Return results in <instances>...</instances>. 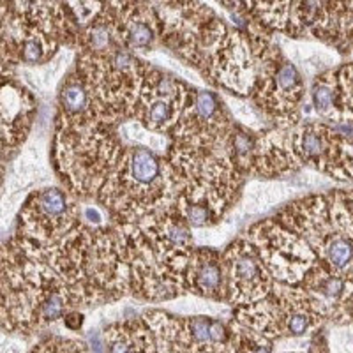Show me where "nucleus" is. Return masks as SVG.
I'll list each match as a JSON object with an SVG mask.
<instances>
[{
    "mask_svg": "<svg viewBox=\"0 0 353 353\" xmlns=\"http://www.w3.org/2000/svg\"><path fill=\"white\" fill-rule=\"evenodd\" d=\"M323 318H332L343 302L353 293V270L339 272L316 260L299 283Z\"/></svg>",
    "mask_w": 353,
    "mask_h": 353,
    "instance_id": "nucleus-9",
    "label": "nucleus"
},
{
    "mask_svg": "<svg viewBox=\"0 0 353 353\" xmlns=\"http://www.w3.org/2000/svg\"><path fill=\"white\" fill-rule=\"evenodd\" d=\"M305 122L288 137L293 159L311 165L337 181L353 179V121Z\"/></svg>",
    "mask_w": 353,
    "mask_h": 353,
    "instance_id": "nucleus-4",
    "label": "nucleus"
},
{
    "mask_svg": "<svg viewBox=\"0 0 353 353\" xmlns=\"http://www.w3.org/2000/svg\"><path fill=\"white\" fill-rule=\"evenodd\" d=\"M337 325H353V293L337 309L334 316L330 318Z\"/></svg>",
    "mask_w": 353,
    "mask_h": 353,
    "instance_id": "nucleus-19",
    "label": "nucleus"
},
{
    "mask_svg": "<svg viewBox=\"0 0 353 353\" xmlns=\"http://www.w3.org/2000/svg\"><path fill=\"white\" fill-rule=\"evenodd\" d=\"M83 323H85V316L83 313L78 311V309H71V311H68V313L64 314V327L68 330H71V332H78V330H81Z\"/></svg>",
    "mask_w": 353,
    "mask_h": 353,
    "instance_id": "nucleus-20",
    "label": "nucleus"
},
{
    "mask_svg": "<svg viewBox=\"0 0 353 353\" xmlns=\"http://www.w3.org/2000/svg\"><path fill=\"white\" fill-rule=\"evenodd\" d=\"M185 290L198 297L226 302L223 258L212 248H194L185 269Z\"/></svg>",
    "mask_w": 353,
    "mask_h": 353,
    "instance_id": "nucleus-11",
    "label": "nucleus"
},
{
    "mask_svg": "<svg viewBox=\"0 0 353 353\" xmlns=\"http://www.w3.org/2000/svg\"><path fill=\"white\" fill-rule=\"evenodd\" d=\"M286 196V185L281 182H253L245 189V210L261 212Z\"/></svg>",
    "mask_w": 353,
    "mask_h": 353,
    "instance_id": "nucleus-14",
    "label": "nucleus"
},
{
    "mask_svg": "<svg viewBox=\"0 0 353 353\" xmlns=\"http://www.w3.org/2000/svg\"><path fill=\"white\" fill-rule=\"evenodd\" d=\"M286 353H304V352H286ZM307 353H320V352H318V346H314V348L309 350ZM323 353H325V352H323Z\"/></svg>",
    "mask_w": 353,
    "mask_h": 353,
    "instance_id": "nucleus-22",
    "label": "nucleus"
},
{
    "mask_svg": "<svg viewBox=\"0 0 353 353\" xmlns=\"http://www.w3.org/2000/svg\"><path fill=\"white\" fill-rule=\"evenodd\" d=\"M314 112L318 115L325 117L327 121L336 122L348 121L343 113L341 97H339V87H337V77L329 72L325 77H320L311 90Z\"/></svg>",
    "mask_w": 353,
    "mask_h": 353,
    "instance_id": "nucleus-13",
    "label": "nucleus"
},
{
    "mask_svg": "<svg viewBox=\"0 0 353 353\" xmlns=\"http://www.w3.org/2000/svg\"><path fill=\"white\" fill-rule=\"evenodd\" d=\"M325 318L299 286L274 281L267 297L253 304L241 305L235 313V323L251 329L272 341L285 337H302L316 332Z\"/></svg>",
    "mask_w": 353,
    "mask_h": 353,
    "instance_id": "nucleus-2",
    "label": "nucleus"
},
{
    "mask_svg": "<svg viewBox=\"0 0 353 353\" xmlns=\"http://www.w3.org/2000/svg\"><path fill=\"white\" fill-rule=\"evenodd\" d=\"M232 125L223 101L210 90L200 88L193 90L170 134L175 138L176 145L221 152L226 149Z\"/></svg>",
    "mask_w": 353,
    "mask_h": 353,
    "instance_id": "nucleus-6",
    "label": "nucleus"
},
{
    "mask_svg": "<svg viewBox=\"0 0 353 353\" xmlns=\"http://www.w3.org/2000/svg\"><path fill=\"white\" fill-rule=\"evenodd\" d=\"M193 90L181 80L147 65L134 108V121L157 134L172 132Z\"/></svg>",
    "mask_w": 353,
    "mask_h": 353,
    "instance_id": "nucleus-7",
    "label": "nucleus"
},
{
    "mask_svg": "<svg viewBox=\"0 0 353 353\" xmlns=\"http://www.w3.org/2000/svg\"><path fill=\"white\" fill-rule=\"evenodd\" d=\"M221 258L225 270L226 302L241 307L269 295L274 279L265 267L258 249L248 239L233 242Z\"/></svg>",
    "mask_w": 353,
    "mask_h": 353,
    "instance_id": "nucleus-8",
    "label": "nucleus"
},
{
    "mask_svg": "<svg viewBox=\"0 0 353 353\" xmlns=\"http://www.w3.org/2000/svg\"><path fill=\"white\" fill-rule=\"evenodd\" d=\"M80 217L85 225L94 226V228H99V226L105 225V214L96 205H81Z\"/></svg>",
    "mask_w": 353,
    "mask_h": 353,
    "instance_id": "nucleus-18",
    "label": "nucleus"
},
{
    "mask_svg": "<svg viewBox=\"0 0 353 353\" xmlns=\"http://www.w3.org/2000/svg\"><path fill=\"white\" fill-rule=\"evenodd\" d=\"M258 59L260 71L251 88L254 103L272 117L279 129L293 128L299 122V106L305 92L301 71L272 46H267Z\"/></svg>",
    "mask_w": 353,
    "mask_h": 353,
    "instance_id": "nucleus-3",
    "label": "nucleus"
},
{
    "mask_svg": "<svg viewBox=\"0 0 353 353\" xmlns=\"http://www.w3.org/2000/svg\"><path fill=\"white\" fill-rule=\"evenodd\" d=\"M232 329V345L235 353H276L274 341L251 329L239 325L235 321L230 323Z\"/></svg>",
    "mask_w": 353,
    "mask_h": 353,
    "instance_id": "nucleus-15",
    "label": "nucleus"
},
{
    "mask_svg": "<svg viewBox=\"0 0 353 353\" xmlns=\"http://www.w3.org/2000/svg\"><path fill=\"white\" fill-rule=\"evenodd\" d=\"M245 239L258 249L272 279L283 285H299L318 260L301 235L274 219L251 226Z\"/></svg>",
    "mask_w": 353,
    "mask_h": 353,
    "instance_id": "nucleus-5",
    "label": "nucleus"
},
{
    "mask_svg": "<svg viewBox=\"0 0 353 353\" xmlns=\"http://www.w3.org/2000/svg\"><path fill=\"white\" fill-rule=\"evenodd\" d=\"M230 106H232V112L233 115H235V119L241 121L242 124H245L251 129L261 128L260 117L256 115L253 106H249L248 103H244V101H237V99H230Z\"/></svg>",
    "mask_w": 353,
    "mask_h": 353,
    "instance_id": "nucleus-17",
    "label": "nucleus"
},
{
    "mask_svg": "<svg viewBox=\"0 0 353 353\" xmlns=\"http://www.w3.org/2000/svg\"><path fill=\"white\" fill-rule=\"evenodd\" d=\"M124 145L103 124L59 128L57 157L77 193L97 198L121 161Z\"/></svg>",
    "mask_w": 353,
    "mask_h": 353,
    "instance_id": "nucleus-1",
    "label": "nucleus"
},
{
    "mask_svg": "<svg viewBox=\"0 0 353 353\" xmlns=\"http://www.w3.org/2000/svg\"><path fill=\"white\" fill-rule=\"evenodd\" d=\"M337 87L341 97V108L348 121H353V64L345 65L337 72Z\"/></svg>",
    "mask_w": 353,
    "mask_h": 353,
    "instance_id": "nucleus-16",
    "label": "nucleus"
},
{
    "mask_svg": "<svg viewBox=\"0 0 353 353\" xmlns=\"http://www.w3.org/2000/svg\"><path fill=\"white\" fill-rule=\"evenodd\" d=\"M97 124L94 121L92 96L80 72H72L62 81L59 92V128Z\"/></svg>",
    "mask_w": 353,
    "mask_h": 353,
    "instance_id": "nucleus-12",
    "label": "nucleus"
},
{
    "mask_svg": "<svg viewBox=\"0 0 353 353\" xmlns=\"http://www.w3.org/2000/svg\"><path fill=\"white\" fill-rule=\"evenodd\" d=\"M341 198H343V201H345L346 209H348L350 216H352V219H353V189L352 191H341Z\"/></svg>",
    "mask_w": 353,
    "mask_h": 353,
    "instance_id": "nucleus-21",
    "label": "nucleus"
},
{
    "mask_svg": "<svg viewBox=\"0 0 353 353\" xmlns=\"http://www.w3.org/2000/svg\"><path fill=\"white\" fill-rule=\"evenodd\" d=\"M122 46L128 50H149L163 36V21L145 0H129L115 17Z\"/></svg>",
    "mask_w": 353,
    "mask_h": 353,
    "instance_id": "nucleus-10",
    "label": "nucleus"
}]
</instances>
